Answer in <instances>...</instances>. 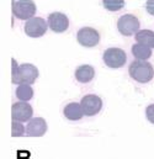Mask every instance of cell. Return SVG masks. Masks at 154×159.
I'll use <instances>...</instances> for the list:
<instances>
[{"instance_id": "cell-18", "label": "cell", "mask_w": 154, "mask_h": 159, "mask_svg": "<svg viewBox=\"0 0 154 159\" xmlns=\"http://www.w3.org/2000/svg\"><path fill=\"white\" fill-rule=\"evenodd\" d=\"M22 123L24 122L12 120V122H11V136L12 137H21L26 133V127Z\"/></svg>"}, {"instance_id": "cell-17", "label": "cell", "mask_w": 154, "mask_h": 159, "mask_svg": "<svg viewBox=\"0 0 154 159\" xmlns=\"http://www.w3.org/2000/svg\"><path fill=\"white\" fill-rule=\"evenodd\" d=\"M102 5L109 11H120L125 7V0H102Z\"/></svg>"}, {"instance_id": "cell-2", "label": "cell", "mask_w": 154, "mask_h": 159, "mask_svg": "<svg viewBox=\"0 0 154 159\" xmlns=\"http://www.w3.org/2000/svg\"><path fill=\"white\" fill-rule=\"evenodd\" d=\"M38 78V69L36 66L31 63H24L19 67V69L11 74L12 84H29L32 85Z\"/></svg>"}, {"instance_id": "cell-21", "label": "cell", "mask_w": 154, "mask_h": 159, "mask_svg": "<svg viewBox=\"0 0 154 159\" xmlns=\"http://www.w3.org/2000/svg\"><path fill=\"white\" fill-rule=\"evenodd\" d=\"M11 64H12V70H11V74H12V73H15V72L19 69V67H20V66H17V63H16V61H15V59H12V61H11Z\"/></svg>"}, {"instance_id": "cell-8", "label": "cell", "mask_w": 154, "mask_h": 159, "mask_svg": "<svg viewBox=\"0 0 154 159\" xmlns=\"http://www.w3.org/2000/svg\"><path fill=\"white\" fill-rule=\"evenodd\" d=\"M34 109L26 101H17L11 107V119L20 122H29L32 119Z\"/></svg>"}, {"instance_id": "cell-1", "label": "cell", "mask_w": 154, "mask_h": 159, "mask_svg": "<svg viewBox=\"0 0 154 159\" xmlns=\"http://www.w3.org/2000/svg\"><path fill=\"white\" fill-rule=\"evenodd\" d=\"M128 73L132 79L141 83V84L149 83L154 78L153 66L147 61L137 59V61L132 62L128 67Z\"/></svg>"}, {"instance_id": "cell-9", "label": "cell", "mask_w": 154, "mask_h": 159, "mask_svg": "<svg viewBox=\"0 0 154 159\" xmlns=\"http://www.w3.org/2000/svg\"><path fill=\"white\" fill-rule=\"evenodd\" d=\"M77 40L83 47H95L100 42V34L93 27H83L78 31Z\"/></svg>"}, {"instance_id": "cell-15", "label": "cell", "mask_w": 154, "mask_h": 159, "mask_svg": "<svg viewBox=\"0 0 154 159\" xmlns=\"http://www.w3.org/2000/svg\"><path fill=\"white\" fill-rule=\"evenodd\" d=\"M136 41L149 48H154V32L151 30H139L136 34Z\"/></svg>"}, {"instance_id": "cell-14", "label": "cell", "mask_w": 154, "mask_h": 159, "mask_svg": "<svg viewBox=\"0 0 154 159\" xmlns=\"http://www.w3.org/2000/svg\"><path fill=\"white\" fill-rule=\"evenodd\" d=\"M132 54L136 59H139V61H147L152 57V48L142 44V43H134L132 46Z\"/></svg>"}, {"instance_id": "cell-3", "label": "cell", "mask_w": 154, "mask_h": 159, "mask_svg": "<svg viewBox=\"0 0 154 159\" xmlns=\"http://www.w3.org/2000/svg\"><path fill=\"white\" fill-rule=\"evenodd\" d=\"M102 61H104V63L109 68H111V69H118V68H122L126 64V62H127V54L121 48L111 47V48H107L104 52Z\"/></svg>"}, {"instance_id": "cell-7", "label": "cell", "mask_w": 154, "mask_h": 159, "mask_svg": "<svg viewBox=\"0 0 154 159\" xmlns=\"http://www.w3.org/2000/svg\"><path fill=\"white\" fill-rule=\"evenodd\" d=\"M80 105L85 116H95L102 109V100L95 94H88L81 99Z\"/></svg>"}, {"instance_id": "cell-12", "label": "cell", "mask_w": 154, "mask_h": 159, "mask_svg": "<svg viewBox=\"0 0 154 159\" xmlns=\"http://www.w3.org/2000/svg\"><path fill=\"white\" fill-rule=\"evenodd\" d=\"M63 115H64L66 119H68L69 121H79V120H81L85 116L80 102H69V104H67L64 106V109H63Z\"/></svg>"}, {"instance_id": "cell-20", "label": "cell", "mask_w": 154, "mask_h": 159, "mask_svg": "<svg viewBox=\"0 0 154 159\" xmlns=\"http://www.w3.org/2000/svg\"><path fill=\"white\" fill-rule=\"evenodd\" d=\"M146 10L149 15L154 16V0H147L146 2Z\"/></svg>"}, {"instance_id": "cell-11", "label": "cell", "mask_w": 154, "mask_h": 159, "mask_svg": "<svg viewBox=\"0 0 154 159\" xmlns=\"http://www.w3.org/2000/svg\"><path fill=\"white\" fill-rule=\"evenodd\" d=\"M47 122L46 120L42 117H36V119H31L27 122L26 126V134L29 137H42L46 134L47 132Z\"/></svg>"}, {"instance_id": "cell-4", "label": "cell", "mask_w": 154, "mask_h": 159, "mask_svg": "<svg viewBox=\"0 0 154 159\" xmlns=\"http://www.w3.org/2000/svg\"><path fill=\"white\" fill-rule=\"evenodd\" d=\"M36 4L32 0H17L12 1V14L19 20H30L36 14Z\"/></svg>"}, {"instance_id": "cell-16", "label": "cell", "mask_w": 154, "mask_h": 159, "mask_svg": "<svg viewBox=\"0 0 154 159\" xmlns=\"http://www.w3.org/2000/svg\"><path fill=\"white\" fill-rule=\"evenodd\" d=\"M15 94H16V98L20 101L29 102L34 98V89L29 84H21V85H17V89H16Z\"/></svg>"}, {"instance_id": "cell-19", "label": "cell", "mask_w": 154, "mask_h": 159, "mask_svg": "<svg viewBox=\"0 0 154 159\" xmlns=\"http://www.w3.org/2000/svg\"><path fill=\"white\" fill-rule=\"evenodd\" d=\"M146 117L151 123L154 125V104H151L147 109H146Z\"/></svg>"}, {"instance_id": "cell-13", "label": "cell", "mask_w": 154, "mask_h": 159, "mask_svg": "<svg viewBox=\"0 0 154 159\" xmlns=\"http://www.w3.org/2000/svg\"><path fill=\"white\" fill-rule=\"evenodd\" d=\"M75 79L81 83V84H86V83H90L91 80L94 79L95 77V69L94 67L89 66V64H83L80 67H78L75 69Z\"/></svg>"}, {"instance_id": "cell-10", "label": "cell", "mask_w": 154, "mask_h": 159, "mask_svg": "<svg viewBox=\"0 0 154 159\" xmlns=\"http://www.w3.org/2000/svg\"><path fill=\"white\" fill-rule=\"evenodd\" d=\"M48 26L56 34H63L69 27V19L63 12H52L48 16Z\"/></svg>"}, {"instance_id": "cell-5", "label": "cell", "mask_w": 154, "mask_h": 159, "mask_svg": "<svg viewBox=\"0 0 154 159\" xmlns=\"http://www.w3.org/2000/svg\"><path fill=\"white\" fill-rule=\"evenodd\" d=\"M139 20L132 15V14H126L122 15L118 21H117V30L121 35L128 37V36H133L139 31Z\"/></svg>"}, {"instance_id": "cell-6", "label": "cell", "mask_w": 154, "mask_h": 159, "mask_svg": "<svg viewBox=\"0 0 154 159\" xmlns=\"http://www.w3.org/2000/svg\"><path fill=\"white\" fill-rule=\"evenodd\" d=\"M47 27H49L48 21H46L44 19L38 17V16L37 17L34 16L32 19H30L25 22L24 30H25V34L29 37L38 39V37H42L47 32Z\"/></svg>"}]
</instances>
